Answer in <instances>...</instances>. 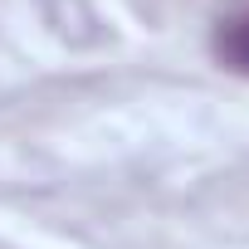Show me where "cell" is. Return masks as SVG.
<instances>
[{
    "mask_svg": "<svg viewBox=\"0 0 249 249\" xmlns=\"http://www.w3.org/2000/svg\"><path fill=\"white\" fill-rule=\"evenodd\" d=\"M210 49H215V59H220L230 73L249 78V5H244V10H234V15H225V20L215 25Z\"/></svg>",
    "mask_w": 249,
    "mask_h": 249,
    "instance_id": "cell-1",
    "label": "cell"
}]
</instances>
